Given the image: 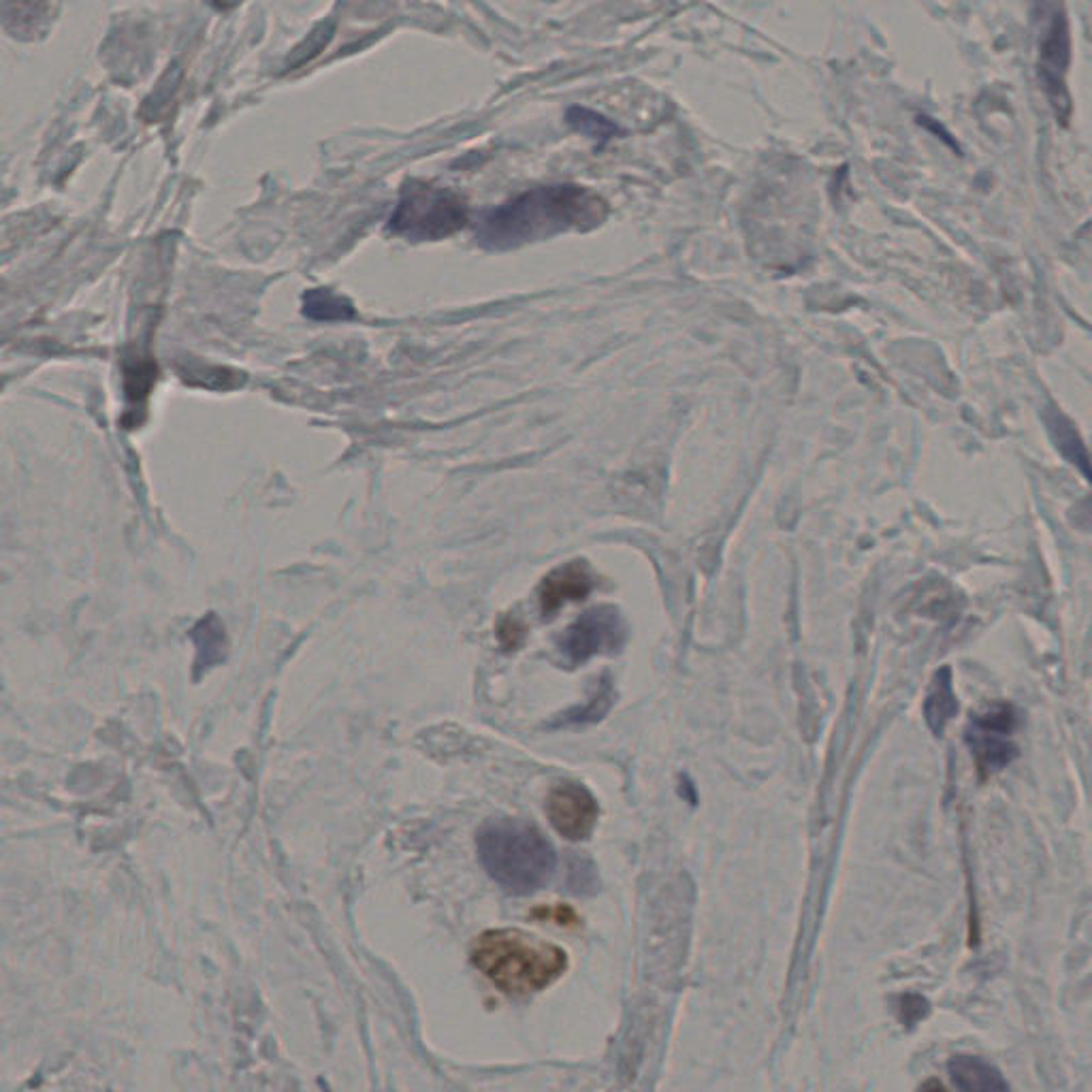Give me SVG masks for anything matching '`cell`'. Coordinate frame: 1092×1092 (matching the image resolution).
<instances>
[{"label": "cell", "mask_w": 1092, "mask_h": 1092, "mask_svg": "<svg viewBox=\"0 0 1092 1092\" xmlns=\"http://www.w3.org/2000/svg\"><path fill=\"white\" fill-rule=\"evenodd\" d=\"M482 869L512 894H534L550 882L557 854L545 834L523 819H491L477 834Z\"/></svg>", "instance_id": "obj_3"}, {"label": "cell", "mask_w": 1092, "mask_h": 1092, "mask_svg": "<svg viewBox=\"0 0 1092 1092\" xmlns=\"http://www.w3.org/2000/svg\"><path fill=\"white\" fill-rule=\"evenodd\" d=\"M607 213V204L583 186H543L489 211L480 220L478 239L491 250H512L566 231H589Z\"/></svg>", "instance_id": "obj_1"}, {"label": "cell", "mask_w": 1092, "mask_h": 1092, "mask_svg": "<svg viewBox=\"0 0 1092 1092\" xmlns=\"http://www.w3.org/2000/svg\"><path fill=\"white\" fill-rule=\"evenodd\" d=\"M466 222L468 205L459 195L422 182H410L391 218V231L410 242H433L455 235Z\"/></svg>", "instance_id": "obj_4"}, {"label": "cell", "mask_w": 1092, "mask_h": 1092, "mask_svg": "<svg viewBox=\"0 0 1092 1092\" xmlns=\"http://www.w3.org/2000/svg\"><path fill=\"white\" fill-rule=\"evenodd\" d=\"M958 713V698H955L954 681H952V671L946 666L941 668L935 679L931 682V689L924 700V717L928 728L933 730L935 737H941Z\"/></svg>", "instance_id": "obj_11"}, {"label": "cell", "mask_w": 1092, "mask_h": 1092, "mask_svg": "<svg viewBox=\"0 0 1092 1092\" xmlns=\"http://www.w3.org/2000/svg\"><path fill=\"white\" fill-rule=\"evenodd\" d=\"M48 15V2L46 0H11L9 9V20L17 28H28L35 26L39 20Z\"/></svg>", "instance_id": "obj_18"}, {"label": "cell", "mask_w": 1092, "mask_h": 1092, "mask_svg": "<svg viewBox=\"0 0 1092 1092\" xmlns=\"http://www.w3.org/2000/svg\"><path fill=\"white\" fill-rule=\"evenodd\" d=\"M928 1014H931V1003L922 994L907 992V994H900L896 1001L898 1023L907 1028H913L915 1024L926 1020Z\"/></svg>", "instance_id": "obj_16"}, {"label": "cell", "mask_w": 1092, "mask_h": 1092, "mask_svg": "<svg viewBox=\"0 0 1092 1092\" xmlns=\"http://www.w3.org/2000/svg\"><path fill=\"white\" fill-rule=\"evenodd\" d=\"M534 915H538V918H548V920H555L557 924H563V926H570V924H574V922H576V913H574L570 907H566V905H557L555 909H552V907L536 909V911H534Z\"/></svg>", "instance_id": "obj_20"}, {"label": "cell", "mask_w": 1092, "mask_h": 1092, "mask_svg": "<svg viewBox=\"0 0 1092 1092\" xmlns=\"http://www.w3.org/2000/svg\"><path fill=\"white\" fill-rule=\"evenodd\" d=\"M613 702V685H611L609 679H604L602 685L598 687V691L594 693V698H592L589 704L570 711V715L566 719H561L559 724H589V722H598V719H602L611 711Z\"/></svg>", "instance_id": "obj_15"}, {"label": "cell", "mask_w": 1092, "mask_h": 1092, "mask_svg": "<svg viewBox=\"0 0 1092 1092\" xmlns=\"http://www.w3.org/2000/svg\"><path fill=\"white\" fill-rule=\"evenodd\" d=\"M568 122L572 129H576L578 133L583 135L594 136V139H600V141H609L611 136L616 135V127H614L611 120H607L604 116H600L598 112L594 109H585V107H572L568 112Z\"/></svg>", "instance_id": "obj_14"}, {"label": "cell", "mask_w": 1092, "mask_h": 1092, "mask_svg": "<svg viewBox=\"0 0 1092 1092\" xmlns=\"http://www.w3.org/2000/svg\"><path fill=\"white\" fill-rule=\"evenodd\" d=\"M594 589V574L583 561L566 563L552 570L538 592L543 613H557L568 602L585 600Z\"/></svg>", "instance_id": "obj_9"}, {"label": "cell", "mask_w": 1092, "mask_h": 1092, "mask_svg": "<svg viewBox=\"0 0 1092 1092\" xmlns=\"http://www.w3.org/2000/svg\"><path fill=\"white\" fill-rule=\"evenodd\" d=\"M1018 715L1010 704H997L977 715L966 732V743L975 755L981 779L1003 770L1018 757V748L1010 741Z\"/></svg>", "instance_id": "obj_6"}, {"label": "cell", "mask_w": 1092, "mask_h": 1092, "mask_svg": "<svg viewBox=\"0 0 1092 1092\" xmlns=\"http://www.w3.org/2000/svg\"><path fill=\"white\" fill-rule=\"evenodd\" d=\"M195 632L199 645V668H209L224 658V645H226L224 629L216 616H209L202 621V625Z\"/></svg>", "instance_id": "obj_13"}, {"label": "cell", "mask_w": 1092, "mask_h": 1092, "mask_svg": "<svg viewBox=\"0 0 1092 1092\" xmlns=\"http://www.w3.org/2000/svg\"><path fill=\"white\" fill-rule=\"evenodd\" d=\"M625 642V623L613 607H598L572 623L559 638L563 660L576 668L600 653H614Z\"/></svg>", "instance_id": "obj_7"}, {"label": "cell", "mask_w": 1092, "mask_h": 1092, "mask_svg": "<svg viewBox=\"0 0 1092 1092\" xmlns=\"http://www.w3.org/2000/svg\"><path fill=\"white\" fill-rule=\"evenodd\" d=\"M303 314L310 318H318V321H340V318H350L354 314V310L343 297L334 295L332 290L318 288V290H310L306 295Z\"/></svg>", "instance_id": "obj_12"}, {"label": "cell", "mask_w": 1092, "mask_h": 1092, "mask_svg": "<svg viewBox=\"0 0 1092 1092\" xmlns=\"http://www.w3.org/2000/svg\"><path fill=\"white\" fill-rule=\"evenodd\" d=\"M497 638L502 642L504 649L508 651H515L523 645L525 640V627L519 619L515 616H504L499 623H497Z\"/></svg>", "instance_id": "obj_19"}, {"label": "cell", "mask_w": 1092, "mask_h": 1092, "mask_svg": "<svg viewBox=\"0 0 1092 1092\" xmlns=\"http://www.w3.org/2000/svg\"><path fill=\"white\" fill-rule=\"evenodd\" d=\"M472 962L502 992L530 997L548 988L568 968V954L517 928H493L478 937Z\"/></svg>", "instance_id": "obj_2"}, {"label": "cell", "mask_w": 1092, "mask_h": 1092, "mask_svg": "<svg viewBox=\"0 0 1092 1092\" xmlns=\"http://www.w3.org/2000/svg\"><path fill=\"white\" fill-rule=\"evenodd\" d=\"M1039 24V81L1054 109L1056 120L1067 122L1071 116V96L1067 75L1071 67V35L1063 0H1037Z\"/></svg>", "instance_id": "obj_5"}, {"label": "cell", "mask_w": 1092, "mask_h": 1092, "mask_svg": "<svg viewBox=\"0 0 1092 1092\" xmlns=\"http://www.w3.org/2000/svg\"><path fill=\"white\" fill-rule=\"evenodd\" d=\"M948 1071L958 1091L1001 1092L1010 1089L1001 1071L977 1056L958 1054L948 1063Z\"/></svg>", "instance_id": "obj_10"}, {"label": "cell", "mask_w": 1092, "mask_h": 1092, "mask_svg": "<svg viewBox=\"0 0 1092 1092\" xmlns=\"http://www.w3.org/2000/svg\"><path fill=\"white\" fill-rule=\"evenodd\" d=\"M546 816L563 838L585 841L598 823L600 807L585 785L561 781L546 796Z\"/></svg>", "instance_id": "obj_8"}, {"label": "cell", "mask_w": 1092, "mask_h": 1092, "mask_svg": "<svg viewBox=\"0 0 1092 1092\" xmlns=\"http://www.w3.org/2000/svg\"><path fill=\"white\" fill-rule=\"evenodd\" d=\"M154 382V367L150 361H143V359H135L133 363L127 365V391L131 393V400L136 402V400H143L145 393L150 391Z\"/></svg>", "instance_id": "obj_17"}]
</instances>
